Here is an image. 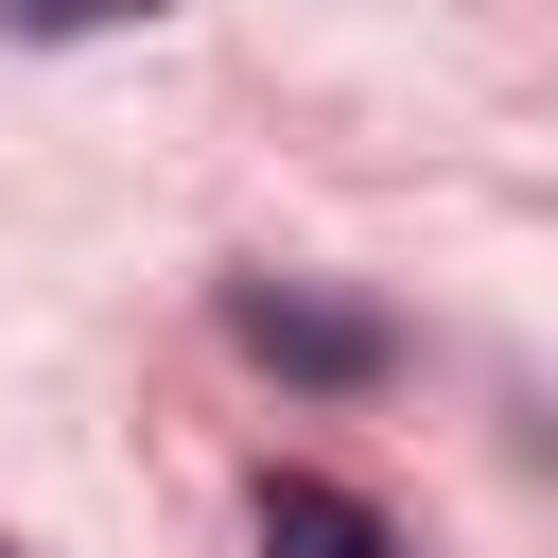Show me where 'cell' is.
Masks as SVG:
<instances>
[{
  "label": "cell",
  "mask_w": 558,
  "mask_h": 558,
  "mask_svg": "<svg viewBox=\"0 0 558 558\" xmlns=\"http://www.w3.org/2000/svg\"><path fill=\"white\" fill-rule=\"evenodd\" d=\"M227 314H244V349H262V366H296V384H366V366H384V331H366V314H314L296 279H244Z\"/></svg>",
  "instance_id": "cell-1"
},
{
  "label": "cell",
  "mask_w": 558,
  "mask_h": 558,
  "mask_svg": "<svg viewBox=\"0 0 558 558\" xmlns=\"http://www.w3.org/2000/svg\"><path fill=\"white\" fill-rule=\"evenodd\" d=\"M262 558H401V541H384V506H349V488L296 471V488H262Z\"/></svg>",
  "instance_id": "cell-2"
},
{
  "label": "cell",
  "mask_w": 558,
  "mask_h": 558,
  "mask_svg": "<svg viewBox=\"0 0 558 558\" xmlns=\"http://www.w3.org/2000/svg\"><path fill=\"white\" fill-rule=\"evenodd\" d=\"M122 17H157V0H0V35H122Z\"/></svg>",
  "instance_id": "cell-3"
}]
</instances>
